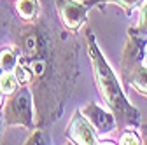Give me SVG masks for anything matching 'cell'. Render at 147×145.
Listing matches in <instances>:
<instances>
[{
	"instance_id": "52a82bcc",
	"label": "cell",
	"mask_w": 147,
	"mask_h": 145,
	"mask_svg": "<svg viewBox=\"0 0 147 145\" xmlns=\"http://www.w3.org/2000/svg\"><path fill=\"white\" fill-rule=\"evenodd\" d=\"M81 112L93 124V128L98 131V135H107V133H112L114 130H117L116 115L109 108H103L102 105H98L96 101H88L86 105H82Z\"/></svg>"
},
{
	"instance_id": "e0dca14e",
	"label": "cell",
	"mask_w": 147,
	"mask_h": 145,
	"mask_svg": "<svg viewBox=\"0 0 147 145\" xmlns=\"http://www.w3.org/2000/svg\"><path fill=\"white\" fill-rule=\"evenodd\" d=\"M5 95H4V91H2V89H0V110H2V108H4V103H5Z\"/></svg>"
},
{
	"instance_id": "ac0fdd59",
	"label": "cell",
	"mask_w": 147,
	"mask_h": 145,
	"mask_svg": "<svg viewBox=\"0 0 147 145\" xmlns=\"http://www.w3.org/2000/svg\"><path fill=\"white\" fill-rule=\"evenodd\" d=\"M2 74H4V68H2V65H0V77H2Z\"/></svg>"
},
{
	"instance_id": "ba28073f",
	"label": "cell",
	"mask_w": 147,
	"mask_h": 145,
	"mask_svg": "<svg viewBox=\"0 0 147 145\" xmlns=\"http://www.w3.org/2000/svg\"><path fill=\"white\" fill-rule=\"evenodd\" d=\"M14 11L23 23H33L40 17V0H16Z\"/></svg>"
},
{
	"instance_id": "30bf717a",
	"label": "cell",
	"mask_w": 147,
	"mask_h": 145,
	"mask_svg": "<svg viewBox=\"0 0 147 145\" xmlns=\"http://www.w3.org/2000/svg\"><path fill=\"white\" fill-rule=\"evenodd\" d=\"M145 0H86V4L89 7H95V5H102V4H114L117 7H121L124 11L126 16H131L135 7H142V4Z\"/></svg>"
},
{
	"instance_id": "7a4b0ae2",
	"label": "cell",
	"mask_w": 147,
	"mask_h": 145,
	"mask_svg": "<svg viewBox=\"0 0 147 145\" xmlns=\"http://www.w3.org/2000/svg\"><path fill=\"white\" fill-rule=\"evenodd\" d=\"M86 47H88V58L91 63V70H93L95 84L107 108L116 115L117 130L121 131L124 128H138L140 110L130 103L121 81L117 79L112 66L109 65L105 54L102 52L96 42L95 33L91 30H86Z\"/></svg>"
},
{
	"instance_id": "277c9868",
	"label": "cell",
	"mask_w": 147,
	"mask_h": 145,
	"mask_svg": "<svg viewBox=\"0 0 147 145\" xmlns=\"http://www.w3.org/2000/svg\"><path fill=\"white\" fill-rule=\"evenodd\" d=\"M145 49H147V37H142L133 28H128V39L121 54V63H119V72L121 79L130 75L131 72L145 63Z\"/></svg>"
},
{
	"instance_id": "7c38bea8",
	"label": "cell",
	"mask_w": 147,
	"mask_h": 145,
	"mask_svg": "<svg viewBox=\"0 0 147 145\" xmlns=\"http://www.w3.org/2000/svg\"><path fill=\"white\" fill-rule=\"evenodd\" d=\"M20 87H21V84H20V81H18L14 70H4L2 77H0V89L4 91V95L5 96H11Z\"/></svg>"
},
{
	"instance_id": "9a60e30c",
	"label": "cell",
	"mask_w": 147,
	"mask_h": 145,
	"mask_svg": "<svg viewBox=\"0 0 147 145\" xmlns=\"http://www.w3.org/2000/svg\"><path fill=\"white\" fill-rule=\"evenodd\" d=\"M131 28H133V32L142 35V37H147V0L140 7V19H138V23L135 26H131Z\"/></svg>"
},
{
	"instance_id": "d6986e66",
	"label": "cell",
	"mask_w": 147,
	"mask_h": 145,
	"mask_svg": "<svg viewBox=\"0 0 147 145\" xmlns=\"http://www.w3.org/2000/svg\"><path fill=\"white\" fill-rule=\"evenodd\" d=\"M145 63H147V49H145Z\"/></svg>"
},
{
	"instance_id": "5b68a950",
	"label": "cell",
	"mask_w": 147,
	"mask_h": 145,
	"mask_svg": "<svg viewBox=\"0 0 147 145\" xmlns=\"http://www.w3.org/2000/svg\"><path fill=\"white\" fill-rule=\"evenodd\" d=\"M54 5L61 26L72 35H76L82 28L88 19V11L91 9L86 2H79V0H54Z\"/></svg>"
},
{
	"instance_id": "8992f818",
	"label": "cell",
	"mask_w": 147,
	"mask_h": 145,
	"mask_svg": "<svg viewBox=\"0 0 147 145\" xmlns=\"http://www.w3.org/2000/svg\"><path fill=\"white\" fill-rule=\"evenodd\" d=\"M65 136L74 145H96L100 143V135L93 128V124L88 121V117L81 112V108H76L67 124Z\"/></svg>"
},
{
	"instance_id": "8fae6325",
	"label": "cell",
	"mask_w": 147,
	"mask_h": 145,
	"mask_svg": "<svg viewBox=\"0 0 147 145\" xmlns=\"http://www.w3.org/2000/svg\"><path fill=\"white\" fill-rule=\"evenodd\" d=\"M18 61H20V49L16 46L0 49V65L4 70H14Z\"/></svg>"
},
{
	"instance_id": "4fadbf2b",
	"label": "cell",
	"mask_w": 147,
	"mask_h": 145,
	"mask_svg": "<svg viewBox=\"0 0 147 145\" xmlns=\"http://www.w3.org/2000/svg\"><path fill=\"white\" fill-rule=\"evenodd\" d=\"M117 143H121V145H140V143H144V140L138 135L137 128H124V130H121V136H119Z\"/></svg>"
},
{
	"instance_id": "9c48e42d",
	"label": "cell",
	"mask_w": 147,
	"mask_h": 145,
	"mask_svg": "<svg viewBox=\"0 0 147 145\" xmlns=\"http://www.w3.org/2000/svg\"><path fill=\"white\" fill-rule=\"evenodd\" d=\"M123 84L130 86L137 93H140V95H144L147 98V63H142L140 66H137L131 72L130 75H126L123 79Z\"/></svg>"
},
{
	"instance_id": "2e32d148",
	"label": "cell",
	"mask_w": 147,
	"mask_h": 145,
	"mask_svg": "<svg viewBox=\"0 0 147 145\" xmlns=\"http://www.w3.org/2000/svg\"><path fill=\"white\" fill-rule=\"evenodd\" d=\"M4 126H5V119H4V112L0 110V138H2V131H4Z\"/></svg>"
},
{
	"instance_id": "6da1fadb",
	"label": "cell",
	"mask_w": 147,
	"mask_h": 145,
	"mask_svg": "<svg viewBox=\"0 0 147 145\" xmlns=\"http://www.w3.org/2000/svg\"><path fill=\"white\" fill-rule=\"evenodd\" d=\"M54 26L47 30L40 17L33 23H23L14 33L20 49L14 74L21 86H30L35 107L37 126H44L61 115V103L70 96L76 79V52L70 42Z\"/></svg>"
},
{
	"instance_id": "5bb4252c",
	"label": "cell",
	"mask_w": 147,
	"mask_h": 145,
	"mask_svg": "<svg viewBox=\"0 0 147 145\" xmlns=\"http://www.w3.org/2000/svg\"><path fill=\"white\" fill-rule=\"evenodd\" d=\"M37 143H42V145L51 143V138H49L46 128H40V126H37L35 130H32L30 136L25 140V145H37Z\"/></svg>"
},
{
	"instance_id": "3957f363",
	"label": "cell",
	"mask_w": 147,
	"mask_h": 145,
	"mask_svg": "<svg viewBox=\"0 0 147 145\" xmlns=\"http://www.w3.org/2000/svg\"><path fill=\"white\" fill-rule=\"evenodd\" d=\"M2 112L5 126H23L26 130H35L37 112H35V98L30 86H21L14 95L7 96Z\"/></svg>"
}]
</instances>
